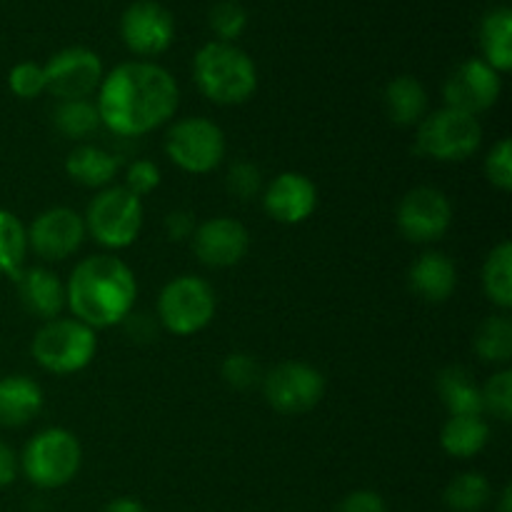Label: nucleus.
<instances>
[{
	"label": "nucleus",
	"instance_id": "nucleus-42",
	"mask_svg": "<svg viewBox=\"0 0 512 512\" xmlns=\"http://www.w3.org/2000/svg\"><path fill=\"white\" fill-rule=\"evenodd\" d=\"M495 512H512V488H510V485H505L503 495H500L498 510H495Z\"/></svg>",
	"mask_w": 512,
	"mask_h": 512
},
{
	"label": "nucleus",
	"instance_id": "nucleus-2",
	"mask_svg": "<svg viewBox=\"0 0 512 512\" xmlns=\"http://www.w3.org/2000/svg\"><path fill=\"white\" fill-rule=\"evenodd\" d=\"M138 280L130 265L113 253L80 260L65 280V308L88 328H113L133 313Z\"/></svg>",
	"mask_w": 512,
	"mask_h": 512
},
{
	"label": "nucleus",
	"instance_id": "nucleus-1",
	"mask_svg": "<svg viewBox=\"0 0 512 512\" xmlns=\"http://www.w3.org/2000/svg\"><path fill=\"white\" fill-rule=\"evenodd\" d=\"M180 105L178 80L153 60H128L103 75L95 108L100 125L120 138H140L168 123Z\"/></svg>",
	"mask_w": 512,
	"mask_h": 512
},
{
	"label": "nucleus",
	"instance_id": "nucleus-28",
	"mask_svg": "<svg viewBox=\"0 0 512 512\" xmlns=\"http://www.w3.org/2000/svg\"><path fill=\"white\" fill-rule=\"evenodd\" d=\"M490 498H493L490 480L475 470L455 475L443 493V503L453 512H480L488 508Z\"/></svg>",
	"mask_w": 512,
	"mask_h": 512
},
{
	"label": "nucleus",
	"instance_id": "nucleus-41",
	"mask_svg": "<svg viewBox=\"0 0 512 512\" xmlns=\"http://www.w3.org/2000/svg\"><path fill=\"white\" fill-rule=\"evenodd\" d=\"M103 512H145V508L140 500L130 498V495H123V498L110 500V503L105 505Z\"/></svg>",
	"mask_w": 512,
	"mask_h": 512
},
{
	"label": "nucleus",
	"instance_id": "nucleus-6",
	"mask_svg": "<svg viewBox=\"0 0 512 512\" xmlns=\"http://www.w3.org/2000/svg\"><path fill=\"white\" fill-rule=\"evenodd\" d=\"M30 353L45 373L73 375L93 363L98 335L75 318H55L40 325L30 343Z\"/></svg>",
	"mask_w": 512,
	"mask_h": 512
},
{
	"label": "nucleus",
	"instance_id": "nucleus-33",
	"mask_svg": "<svg viewBox=\"0 0 512 512\" xmlns=\"http://www.w3.org/2000/svg\"><path fill=\"white\" fill-rule=\"evenodd\" d=\"M265 188L263 170L258 168L250 160H235L228 168V175H225V190L233 195L240 203H248V200L258 198Z\"/></svg>",
	"mask_w": 512,
	"mask_h": 512
},
{
	"label": "nucleus",
	"instance_id": "nucleus-30",
	"mask_svg": "<svg viewBox=\"0 0 512 512\" xmlns=\"http://www.w3.org/2000/svg\"><path fill=\"white\" fill-rule=\"evenodd\" d=\"M53 125L63 138L85 140L100 128V115L93 100H58Z\"/></svg>",
	"mask_w": 512,
	"mask_h": 512
},
{
	"label": "nucleus",
	"instance_id": "nucleus-20",
	"mask_svg": "<svg viewBox=\"0 0 512 512\" xmlns=\"http://www.w3.org/2000/svg\"><path fill=\"white\" fill-rule=\"evenodd\" d=\"M43 388L28 375L0 378V428H23L43 410Z\"/></svg>",
	"mask_w": 512,
	"mask_h": 512
},
{
	"label": "nucleus",
	"instance_id": "nucleus-40",
	"mask_svg": "<svg viewBox=\"0 0 512 512\" xmlns=\"http://www.w3.org/2000/svg\"><path fill=\"white\" fill-rule=\"evenodd\" d=\"M20 470V460L15 455V450L10 448L8 443L0 440V488H8V485L15 483Z\"/></svg>",
	"mask_w": 512,
	"mask_h": 512
},
{
	"label": "nucleus",
	"instance_id": "nucleus-24",
	"mask_svg": "<svg viewBox=\"0 0 512 512\" xmlns=\"http://www.w3.org/2000/svg\"><path fill=\"white\" fill-rule=\"evenodd\" d=\"M480 50L483 60L500 75L512 68V10L508 5L488 10L480 20Z\"/></svg>",
	"mask_w": 512,
	"mask_h": 512
},
{
	"label": "nucleus",
	"instance_id": "nucleus-38",
	"mask_svg": "<svg viewBox=\"0 0 512 512\" xmlns=\"http://www.w3.org/2000/svg\"><path fill=\"white\" fill-rule=\"evenodd\" d=\"M335 512H388V505L375 490H353L340 500Z\"/></svg>",
	"mask_w": 512,
	"mask_h": 512
},
{
	"label": "nucleus",
	"instance_id": "nucleus-15",
	"mask_svg": "<svg viewBox=\"0 0 512 512\" xmlns=\"http://www.w3.org/2000/svg\"><path fill=\"white\" fill-rule=\"evenodd\" d=\"M25 233H28V250H33L45 263H60L70 258L88 238L83 215L65 205H55L35 215Z\"/></svg>",
	"mask_w": 512,
	"mask_h": 512
},
{
	"label": "nucleus",
	"instance_id": "nucleus-18",
	"mask_svg": "<svg viewBox=\"0 0 512 512\" xmlns=\"http://www.w3.org/2000/svg\"><path fill=\"white\" fill-rule=\"evenodd\" d=\"M15 283H18L20 303L30 315L40 318L43 323L60 318V313L65 310V283L53 270L43 268V265L23 268Z\"/></svg>",
	"mask_w": 512,
	"mask_h": 512
},
{
	"label": "nucleus",
	"instance_id": "nucleus-27",
	"mask_svg": "<svg viewBox=\"0 0 512 512\" xmlns=\"http://www.w3.org/2000/svg\"><path fill=\"white\" fill-rule=\"evenodd\" d=\"M473 348L483 363L508 368L512 360V320L508 313H498L485 318L478 325L473 338Z\"/></svg>",
	"mask_w": 512,
	"mask_h": 512
},
{
	"label": "nucleus",
	"instance_id": "nucleus-5",
	"mask_svg": "<svg viewBox=\"0 0 512 512\" xmlns=\"http://www.w3.org/2000/svg\"><path fill=\"white\" fill-rule=\"evenodd\" d=\"M20 470L30 485L40 490H58L78 475L83 448L65 428H45L25 443Z\"/></svg>",
	"mask_w": 512,
	"mask_h": 512
},
{
	"label": "nucleus",
	"instance_id": "nucleus-14",
	"mask_svg": "<svg viewBox=\"0 0 512 512\" xmlns=\"http://www.w3.org/2000/svg\"><path fill=\"white\" fill-rule=\"evenodd\" d=\"M503 93V75L490 68L483 58H468L448 75L443 85L445 108L460 110L478 118L493 108Z\"/></svg>",
	"mask_w": 512,
	"mask_h": 512
},
{
	"label": "nucleus",
	"instance_id": "nucleus-7",
	"mask_svg": "<svg viewBox=\"0 0 512 512\" xmlns=\"http://www.w3.org/2000/svg\"><path fill=\"white\" fill-rule=\"evenodd\" d=\"M480 143H483L480 120L453 108L428 113L418 123L415 133V153L438 163H463L478 153Z\"/></svg>",
	"mask_w": 512,
	"mask_h": 512
},
{
	"label": "nucleus",
	"instance_id": "nucleus-21",
	"mask_svg": "<svg viewBox=\"0 0 512 512\" xmlns=\"http://www.w3.org/2000/svg\"><path fill=\"white\" fill-rule=\"evenodd\" d=\"M120 170V158L110 150L93 143H80L65 155V173L73 183L83 188L103 190L113 185V178Z\"/></svg>",
	"mask_w": 512,
	"mask_h": 512
},
{
	"label": "nucleus",
	"instance_id": "nucleus-39",
	"mask_svg": "<svg viewBox=\"0 0 512 512\" xmlns=\"http://www.w3.org/2000/svg\"><path fill=\"white\" fill-rule=\"evenodd\" d=\"M195 213L185 208H175L170 210L168 215L163 218V230L168 235V240L173 243H183V240H190L195 233Z\"/></svg>",
	"mask_w": 512,
	"mask_h": 512
},
{
	"label": "nucleus",
	"instance_id": "nucleus-22",
	"mask_svg": "<svg viewBox=\"0 0 512 512\" xmlns=\"http://www.w3.org/2000/svg\"><path fill=\"white\" fill-rule=\"evenodd\" d=\"M435 388L450 418H483L485 415L480 385L463 365H448L440 370Z\"/></svg>",
	"mask_w": 512,
	"mask_h": 512
},
{
	"label": "nucleus",
	"instance_id": "nucleus-25",
	"mask_svg": "<svg viewBox=\"0 0 512 512\" xmlns=\"http://www.w3.org/2000/svg\"><path fill=\"white\" fill-rule=\"evenodd\" d=\"M480 283L483 293L495 308L508 313L512 308V243L503 240L495 245L485 258L483 270H480Z\"/></svg>",
	"mask_w": 512,
	"mask_h": 512
},
{
	"label": "nucleus",
	"instance_id": "nucleus-35",
	"mask_svg": "<svg viewBox=\"0 0 512 512\" xmlns=\"http://www.w3.org/2000/svg\"><path fill=\"white\" fill-rule=\"evenodd\" d=\"M8 88L15 98L33 100L45 93V70L40 63L33 60H23V63L13 65L8 73Z\"/></svg>",
	"mask_w": 512,
	"mask_h": 512
},
{
	"label": "nucleus",
	"instance_id": "nucleus-11",
	"mask_svg": "<svg viewBox=\"0 0 512 512\" xmlns=\"http://www.w3.org/2000/svg\"><path fill=\"white\" fill-rule=\"evenodd\" d=\"M395 223L408 243H435V240L445 238L453 225V203L440 188L418 185L403 195L398 213H395Z\"/></svg>",
	"mask_w": 512,
	"mask_h": 512
},
{
	"label": "nucleus",
	"instance_id": "nucleus-31",
	"mask_svg": "<svg viewBox=\"0 0 512 512\" xmlns=\"http://www.w3.org/2000/svg\"><path fill=\"white\" fill-rule=\"evenodd\" d=\"M208 23L220 43H235L248 28V10L238 0H220L210 8Z\"/></svg>",
	"mask_w": 512,
	"mask_h": 512
},
{
	"label": "nucleus",
	"instance_id": "nucleus-9",
	"mask_svg": "<svg viewBox=\"0 0 512 512\" xmlns=\"http://www.w3.org/2000/svg\"><path fill=\"white\" fill-rule=\"evenodd\" d=\"M163 148L165 155L183 173L208 175L223 163L228 143H225V133L218 123L203 118V115H188L170 125Z\"/></svg>",
	"mask_w": 512,
	"mask_h": 512
},
{
	"label": "nucleus",
	"instance_id": "nucleus-12",
	"mask_svg": "<svg viewBox=\"0 0 512 512\" xmlns=\"http://www.w3.org/2000/svg\"><path fill=\"white\" fill-rule=\"evenodd\" d=\"M45 70V93L58 100H90L103 83V60L83 45L50 55Z\"/></svg>",
	"mask_w": 512,
	"mask_h": 512
},
{
	"label": "nucleus",
	"instance_id": "nucleus-37",
	"mask_svg": "<svg viewBox=\"0 0 512 512\" xmlns=\"http://www.w3.org/2000/svg\"><path fill=\"white\" fill-rule=\"evenodd\" d=\"M160 180H163V175H160V168L153 163V160H133V163L125 168V178H123V188H128L130 193L138 195L140 200L145 198V195H150L153 190H158Z\"/></svg>",
	"mask_w": 512,
	"mask_h": 512
},
{
	"label": "nucleus",
	"instance_id": "nucleus-17",
	"mask_svg": "<svg viewBox=\"0 0 512 512\" xmlns=\"http://www.w3.org/2000/svg\"><path fill=\"white\" fill-rule=\"evenodd\" d=\"M268 218L283 225H300L318 208V188L313 180L298 170L275 175L260 193Z\"/></svg>",
	"mask_w": 512,
	"mask_h": 512
},
{
	"label": "nucleus",
	"instance_id": "nucleus-34",
	"mask_svg": "<svg viewBox=\"0 0 512 512\" xmlns=\"http://www.w3.org/2000/svg\"><path fill=\"white\" fill-rule=\"evenodd\" d=\"M220 378L233 390H250L263 380V373H260V365L255 363L253 355L230 353L225 355L223 365H220Z\"/></svg>",
	"mask_w": 512,
	"mask_h": 512
},
{
	"label": "nucleus",
	"instance_id": "nucleus-36",
	"mask_svg": "<svg viewBox=\"0 0 512 512\" xmlns=\"http://www.w3.org/2000/svg\"><path fill=\"white\" fill-rule=\"evenodd\" d=\"M485 178L490 180V185L503 193L512 190V143L510 138L498 140V143L490 148L488 158H485Z\"/></svg>",
	"mask_w": 512,
	"mask_h": 512
},
{
	"label": "nucleus",
	"instance_id": "nucleus-23",
	"mask_svg": "<svg viewBox=\"0 0 512 512\" xmlns=\"http://www.w3.org/2000/svg\"><path fill=\"white\" fill-rule=\"evenodd\" d=\"M385 113L400 128H418L420 120L428 115V90L413 75H398L385 85L383 93Z\"/></svg>",
	"mask_w": 512,
	"mask_h": 512
},
{
	"label": "nucleus",
	"instance_id": "nucleus-16",
	"mask_svg": "<svg viewBox=\"0 0 512 512\" xmlns=\"http://www.w3.org/2000/svg\"><path fill=\"white\" fill-rule=\"evenodd\" d=\"M195 258L208 268H233L248 255L250 233L240 220L218 215L195 225V233L190 238Z\"/></svg>",
	"mask_w": 512,
	"mask_h": 512
},
{
	"label": "nucleus",
	"instance_id": "nucleus-13",
	"mask_svg": "<svg viewBox=\"0 0 512 512\" xmlns=\"http://www.w3.org/2000/svg\"><path fill=\"white\" fill-rule=\"evenodd\" d=\"M120 38L138 58H155L173 45L175 20L158 0H135L120 15Z\"/></svg>",
	"mask_w": 512,
	"mask_h": 512
},
{
	"label": "nucleus",
	"instance_id": "nucleus-3",
	"mask_svg": "<svg viewBox=\"0 0 512 512\" xmlns=\"http://www.w3.org/2000/svg\"><path fill=\"white\" fill-rule=\"evenodd\" d=\"M193 80L215 105H243L258 90V68L235 43L210 40L195 53Z\"/></svg>",
	"mask_w": 512,
	"mask_h": 512
},
{
	"label": "nucleus",
	"instance_id": "nucleus-19",
	"mask_svg": "<svg viewBox=\"0 0 512 512\" xmlns=\"http://www.w3.org/2000/svg\"><path fill=\"white\" fill-rule=\"evenodd\" d=\"M408 283L410 290L425 303H445L458 288V268L445 253L428 250L410 265Z\"/></svg>",
	"mask_w": 512,
	"mask_h": 512
},
{
	"label": "nucleus",
	"instance_id": "nucleus-8",
	"mask_svg": "<svg viewBox=\"0 0 512 512\" xmlns=\"http://www.w3.org/2000/svg\"><path fill=\"white\" fill-rule=\"evenodd\" d=\"M213 285L198 275H178L163 285L158 295V320L168 333L190 338L208 328L215 318Z\"/></svg>",
	"mask_w": 512,
	"mask_h": 512
},
{
	"label": "nucleus",
	"instance_id": "nucleus-29",
	"mask_svg": "<svg viewBox=\"0 0 512 512\" xmlns=\"http://www.w3.org/2000/svg\"><path fill=\"white\" fill-rule=\"evenodd\" d=\"M28 255V233L20 218L10 210L0 208V275L18 278L25 268Z\"/></svg>",
	"mask_w": 512,
	"mask_h": 512
},
{
	"label": "nucleus",
	"instance_id": "nucleus-26",
	"mask_svg": "<svg viewBox=\"0 0 512 512\" xmlns=\"http://www.w3.org/2000/svg\"><path fill=\"white\" fill-rule=\"evenodd\" d=\"M488 440L490 428L483 418H448L440 430V448L450 458H475L483 453Z\"/></svg>",
	"mask_w": 512,
	"mask_h": 512
},
{
	"label": "nucleus",
	"instance_id": "nucleus-32",
	"mask_svg": "<svg viewBox=\"0 0 512 512\" xmlns=\"http://www.w3.org/2000/svg\"><path fill=\"white\" fill-rule=\"evenodd\" d=\"M483 393V410L493 415L500 423H510L512 418V370L500 368L490 375L485 385H480Z\"/></svg>",
	"mask_w": 512,
	"mask_h": 512
},
{
	"label": "nucleus",
	"instance_id": "nucleus-4",
	"mask_svg": "<svg viewBox=\"0 0 512 512\" xmlns=\"http://www.w3.org/2000/svg\"><path fill=\"white\" fill-rule=\"evenodd\" d=\"M143 200L123 185L98 190L83 215L85 233L110 253L125 250L138 240L143 230Z\"/></svg>",
	"mask_w": 512,
	"mask_h": 512
},
{
	"label": "nucleus",
	"instance_id": "nucleus-10",
	"mask_svg": "<svg viewBox=\"0 0 512 512\" xmlns=\"http://www.w3.org/2000/svg\"><path fill=\"white\" fill-rule=\"evenodd\" d=\"M263 398L275 413L303 415L318 408L325 395V375L310 363L285 360L260 380Z\"/></svg>",
	"mask_w": 512,
	"mask_h": 512
}]
</instances>
